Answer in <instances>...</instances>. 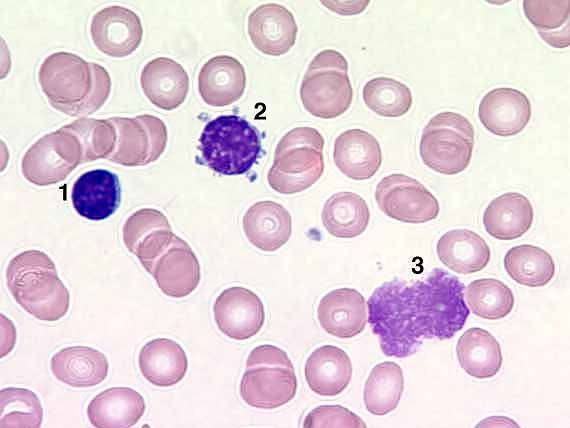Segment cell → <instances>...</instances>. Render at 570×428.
I'll use <instances>...</instances> for the list:
<instances>
[{"label": "cell", "mask_w": 570, "mask_h": 428, "mask_svg": "<svg viewBox=\"0 0 570 428\" xmlns=\"http://www.w3.org/2000/svg\"><path fill=\"white\" fill-rule=\"evenodd\" d=\"M465 285L442 268L423 279H393L378 286L367 301L368 323L389 357L406 358L425 339L447 340L469 317Z\"/></svg>", "instance_id": "6da1fadb"}, {"label": "cell", "mask_w": 570, "mask_h": 428, "mask_svg": "<svg viewBox=\"0 0 570 428\" xmlns=\"http://www.w3.org/2000/svg\"><path fill=\"white\" fill-rule=\"evenodd\" d=\"M38 80L50 105L70 116L96 112L111 89L110 75L103 66L64 51L45 58Z\"/></svg>", "instance_id": "7a4b0ae2"}, {"label": "cell", "mask_w": 570, "mask_h": 428, "mask_svg": "<svg viewBox=\"0 0 570 428\" xmlns=\"http://www.w3.org/2000/svg\"><path fill=\"white\" fill-rule=\"evenodd\" d=\"M6 284L15 301L39 320L57 321L68 312L69 291L42 251L27 250L13 257L6 268Z\"/></svg>", "instance_id": "3957f363"}, {"label": "cell", "mask_w": 570, "mask_h": 428, "mask_svg": "<svg viewBox=\"0 0 570 428\" xmlns=\"http://www.w3.org/2000/svg\"><path fill=\"white\" fill-rule=\"evenodd\" d=\"M203 162L221 175H242L257 162L261 151L259 131L237 115L210 120L199 138Z\"/></svg>", "instance_id": "277c9868"}, {"label": "cell", "mask_w": 570, "mask_h": 428, "mask_svg": "<svg viewBox=\"0 0 570 428\" xmlns=\"http://www.w3.org/2000/svg\"><path fill=\"white\" fill-rule=\"evenodd\" d=\"M324 138L312 127H296L278 142L267 180L281 194H294L315 184L324 172Z\"/></svg>", "instance_id": "5b68a950"}, {"label": "cell", "mask_w": 570, "mask_h": 428, "mask_svg": "<svg viewBox=\"0 0 570 428\" xmlns=\"http://www.w3.org/2000/svg\"><path fill=\"white\" fill-rule=\"evenodd\" d=\"M296 390L295 370L284 350L264 344L250 352L239 386L240 396L247 405L275 409L290 402Z\"/></svg>", "instance_id": "8992f818"}, {"label": "cell", "mask_w": 570, "mask_h": 428, "mask_svg": "<svg viewBox=\"0 0 570 428\" xmlns=\"http://www.w3.org/2000/svg\"><path fill=\"white\" fill-rule=\"evenodd\" d=\"M300 98L315 117L332 119L345 113L353 99L346 58L333 49L319 52L303 77Z\"/></svg>", "instance_id": "52a82bcc"}, {"label": "cell", "mask_w": 570, "mask_h": 428, "mask_svg": "<svg viewBox=\"0 0 570 428\" xmlns=\"http://www.w3.org/2000/svg\"><path fill=\"white\" fill-rule=\"evenodd\" d=\"M474 148V128L464 115L443 111L424 126L419 153L423 163L444 175H456L470 164Z\"/></svg>", "instance_id": "ba28073f"}, {"label": "cell", "mask_w": 570, "mask_h": 428, "mask_svg": "<svg viewBox=\"0 0 570 428\" xmlns=\"http://www.w3.org/2000/svg\"><path fill=\"white\" fill-rule=\"evenodd\" d=\"M82 159L80 140L65 125L41 137L26 151L21 170L29 182L46 186L63 181Z\"/></svg>", "instance_id": "9c48e42d"}, {"label": "cell", "mask_w": 570, "mask_h": 428, "mask_svg": "<svg viewBox=\"0 0 570 428\" xmlns=\"http://www.w3.org/2000/svg\"><path fill=\"white\" fill-rule=\"evenodd\" d=\"M109 120L116 131V142L108 160L123 166H144L156 161L164 152L167 129L158 117L143 114Z\"/></svg>", "instance_id": "30bf717a"}, {"label": "cell", "mask_w": 570, "mask_h": 428, "mask_svg": "<svg viewBox=\"0 0 570 428\" xmlns=\"http://www.w3.org/2000/svg\"><path fill=\"white\" fill-rule=\"evenodd\" d=\"M375 200L388 217L404 223H425L437 218V198L417 179L402 173L385 176L377 184Z\"/></svg>", "instance_id": "8fae6325"}, {"label": "cell", "mask_w": 570, "mask_h": 428, "mask_svg": "<svg viewBox=\"0 0 570 428\" xmlns=\"http://www.w3.org/2000/svg\"><path fill=\"white\" fill-rule=\"evenodd\" d=\"M218 329L234 340H246L256 335L265 321L264 306L259 296L241 286L223 290L213 305Z\"/></svg>", "instance_id": "7c38bea8"}, {"label": "cell", "mask_w": 570, "mask_h": 428, "mask_svg": "<svg viewBox=\"0 0 570 428\" xmlns=\"http://www.w3.org/2000/svg\"><path fill=\"white\" fill-rule=\"evenodd\" d=\"M90 34L99 51L110 57L122 58L138 48L142 41L143 28L134 11L111 5L93 15Z\"/></svg>", "instance_id": "4fadbf2b"}, {"label": "cell", "mask_w": 570, "mask_h": 428, "mask_svg": "<svg viewBox=\"0 0 570 428\" xmlns=\"http://www.w3.org/2000/svg\"><path fill=\"white\" fill-rule=\"evenodd\" d=\"M167 296L182 298L191 294L201 279L200 264L188 243L174 236L169 246L148 271Z\"/></svg>", "instance_id": "5bb4252c"}, {"label": "cell", "mask_w": 570, "mask_h": 428, "mask_svg": "<svg viewBox=\"0 0 570 428\" xmlns=\"http://www.w3.org/2000/svg\"><path fill=\"white\" fill-rule=\"evenodd\" d=\"M532 107L527 95L512 87L488 91L480 100L478 117L494 135L509 137L524 130L531 119Z\"/></svg>", "instance_id": "9a60e30c"}, {"label": "cell", "mask_w": 570, "mask_h": 428, "mask_svg": "<svg viewBox=\"0 0 570 428\" xmlns=\"http://www.w3.org/2000/svg\"><path fill=\"white\" fill-rule=\"evenodd\" d=\"M175 234L167 217L159 210L143 208L128 217L123 226V242L148 272Z\"/></svg>", "instance_id": "2e32d148"}, {"label": "cell", "mask_w": 570, "mask_h": 428, "mask_svg": "<svg viewBox=\"0 0 570 428\" xmlns=\"http://www.w3.org/2000/svg\"><path fill=\"white\" fill-rule=\"evenodd\" d=\"M71 202L81 217L93 221L109 218L121 203V185L117 174L106 169L83 173L73 184Z\"/></svg>", "instance_id": "e0dca14e"}, {"label": "cell", "mask_w": 570, "mask_h": 428, "mask_svg": "<svg viewBox=\"0 0 570 428\" xmlns=\"http://www.w3.org/2000/svg\"><path fill=\"white\" fill-rule=\"evenodd\" d=\"M247 29L255 48L271 56L287 53L294 46L298 32L293 14L277 3L254 9L248 17Z\"/></svg>", "instance_id": "ac0fdd59"}, {"label": "cell", "mask_w": 570, "mask_h": 428, "mask_svg": "<svg viewBox=\"0 0 570 428\" xmlns=\"http://www.w3.org/2000/svg\"><path fill=\"white\" fill-rule=\"evenodd\" d=\"M320 326L338 338L360 334L367 322L365 298L354 288H339L327 293L317 308Z\"/></svg>", "instance_id": "d6986e66"}, {"label": "cell", "mask_w": 570, "mask_h": 428, "mask_svg": "<svg viewBox=\"0 0 570 428\" xmlns=\"http://www.w3.org/2000/svg\"><path fill=\"white\" fill-rule=\"evenodd\" d=\"M245 87V69L239 60L229 55L212 57L198 74L199 94L210 106L222 107L236 102Z\"/></svg>", "instance_id": "ffe728a7"}, {"label": "cell", "mask_w": 570, "mask_h": 428, "mask_svg": "<svg viewBox=\"0 0 570 428\" xmlns=\"http://www.w3.org/2000/svg\"><path fill=\"white\" fill-rule=\"evenodd\" d=\"M140 84L153 105L171 111L185 101L189 91V76L175 60L157 57L143 67Z\"/></svg>", "instance_id": "44dd1931"}, {"label": "cell", "mask_w": 570, "mask_h": 428, "mask_svg": "<svg viewBox=\"0 0 570 428\" xmlns=\"http://www.w3.org/2000/svg\"><path fill=\"white\" fill-rule=\"evenodd\" d=\"M333 158L342 174L354 180H366L379 170L382 151L372 134L362 129H349L336 138Z\"/></svg>", "instance_id": "7402d4cb"}, {"label": "cell", "mask_w": 570, "mask_h": 428, "mask_svg": "<svg viewBox=\"0 0 570 428\" xmlns=\"http://www.w3.org/2000/svg\"><path fill=\"white\" fill-rule=\"evenodd\" d=\"M243 230L256 248L273 252L287 243L292 233V218L281 204L265 200L254 203L243 217Z\"/></svg>", "instance_id": "603a6c76"}, {"label": "cell", "mask_w": 570, "mask_h": 428, "mask_svg": "<svg viewBox=\"0 0 570 428\" xmlns=\"http://www.w3.org/2000/svg\"><path fill=\"white\" fill-rule=\"evenodd\" d=\"M50 369L60 382L76 388L93 387L108 375L109 363L99 350L70 346L59 350L50 360Z\"/></svg>", "instance_id": "cb8c5ba5"}, {"label": "cell", "mask_w": 570, "mask_h": 428, "mask_svg": "<svg viewBox=\"0 0 570 428\" xmlns=\"http://www.w3.org/2000/svg\"><path fill=\"white\" fill-rule=\"evenodd\" d=\"M142 395L130 387H112L97 394L88 404L87 416L97 428H128L143 416Z\"/></svg>", "instance_id": "d4e9b609"}, {"label": "cell", "mask_w": 570, "mask_h": 428, "mask_svg": "<svg viewBox=\"0 0 570 428\" xmlns=\"http://www.w3.org/2000/svg\"><path fill=\"white\" fill-rule=\"evenodd\" d=\"M305 379L309 388L320 396L332 397L347 388L352 378V363L348 354L333 345L315 349L308 357Z\"/></svg>", "instance_id": "484cf974"}, {"label": "cell", "mask_w": 570, "mask_h": 428, "mask_svg": "<svg viewBox=\"0 0 570 428\" xmlns=\"http://www.w3.org/2000/svg\"><path fill=\"white\" fill-rule=\"evenodd\" d=\"M138 364L143 377L158 387H170L181 382L188 369L184 349L169 338L147 342L139 352Z\"/></svg>", "instance_id": "4316f807"}, {"label": "cell", "mask_w": 570, "mask_h": 428, "mask_svg": "<svg viewBox=\"0 0 570 428\" xmlns=\"http://www.w3.org/2000/svg\"><path fill=\"white\" fill-rule=\"evenodd\" d=\"M533 219L534 210L530 200L518 192H508L494 198L483 214L486 232L499 240L521 237L531 228Z\"/></svg>", "instance_id": "83f0119b"}, {"label": "cell", "mask_w": 570, "mask_h": 428, "mask_svg": "<svg viewBox=\"0 0 570 428\" xmlns=\"http://www.w3.org/2000/svg\"><path fill=\"white\" fill-rule=\"evenodd\" d=\"M439 260L459 274L483 270L490 261V248L476 232L453 229L443 234L436 245Z\"/></svg>", "instance_id": "f1b7e54d"}, {"label": "cell", "mask_w": 570, "mask_h": 428, "mask_svg": "<svg viewBox=\"0 0 570 428\" xmlns=\"http://www.w3.org/2000/svg\"><path fill=\"white\" fill-rule=\"evenodd\" d=\"M456 354L467 374L478 379L495 376L502 366L499 342L487 330L473 327L458 339Z\"/></svg>", "instance_id": "f546056e"}, {"label": "cell", "mask_w": 570, "mask_h": 428, "mask_svg": "<svg viewBox=\"0 0 570 428\" xmlns=\"http://www.w3.org/2000/svg\"><path fill=\"white\" fill-rule=\"evenodd\" d=\"M321 217L325 229L332 236L354 238L366 230L370 220V211L366 201L360 195L342 191L327 199Z\"/></svg>", "instance_id": "4dcf8cb0"}, {"label": "cell", "mask_w": 570, "mask_h": 428, "mask_svg": "<svg viewBox=\"0 0 570 428\" xmlns=\"http://www.w3.org/2000/svg\"><path fill=\"white\" fill-rule=\"evenodd\" d=\"M504 268L515 282L528 287L545 286L555 274L552 256L541 247L530 244L509 249L504 257Z\"/></svg>", "instance_id": "1f68e13d"}, {"label": "cell", "mask_w": 570, "mask_h": 428, "mask_svg": "<svg viewBox=\"0 0 570 428\" xmlns=\"http://www.w3.org/2000/svg\"><path fill=\"white\" fill-rule=\"evenodd\" d=\"M403 390L402 368L392 361L379 363L373 367L365 382V407L371 414L386 415L397 408Z\"/></svg>", "instance_id": "d6a6232c"}, {"label": "cell", "mask_w": 570, "mask_h": 428, "mask_svg": "<svg viewBox=\"0 0 570 428\" xmlns=\"http://www.w3.org/2000/svg\"><path fill=\"white\" fill-rule=\"evenodd\" d=\"M466 300L473 314L488 320L505 318L515 302L509 286L495 278L472 281L467 287Z\"/></svg>", "instance_id": "836d02e7"}, {"label": "cell", "mask_w": 570, "mask_h": 428, "mask_svg": "<svg viewBox=\"0 0 570 428\" xmlns=\"http://www.w3.org/2000/svg\"><path fill=\"white\" fill-rule=\"evenodd\" d=\"M362 96L370 110L389 118L405 115L413 103L410 88L406 84L389 77L370 79L363 87Z\"/></svg>", "instance_id": "e575fe53"}, {"label": "cell", "mask_w": 570, "mask_h": 428, "mask_svg": "<svg viewBox=\"0 0 570 428\" xmlns=\"http://www.w3.org/2000/svg\"><path fill=\"white\" fill-rule=\"evenodd\" d=\"M42 420L43 408L33 391L19 387L1 389V428H38Z\"/></svg>", "instance_id": "d590c367"}, {"label": "cell", "mask_w": 570, "mask_h": 428, "mask_svg": "<svg viewBox=\"0 0 570 428\" xmlns=\"http://www.w3.org/2000/svg\"><path fill=\"white\" fill-rule=\"evenodd\" d=\"M67 127L78 137L82 145V163L111 155L115 148L116 131L109 119L81 118Z\"/></svg>", "instance_id": "8d00e7d4"}, {"label": "cell", "mask_w": 570, "mask_h": 428, "mask_svg": "<svg viewBox=\"0 0 570 428\" xmlns=\"http://www.w3.org/2000/svg\"><path fill=\"white\" fill-rule=\"evenodd\" d=\"M523 11L537 31H555L569 22L570 1H523Z\"/></svg>", "instance_id": "74e56055"}, {"label": "cell", "mask_w": 570, "mask_h": 428, "mask_svg": "<svg viewBox=\"0 0 570 428\" xmlns=\"http://www.w3.org/2000/svg\"><path fill=\"white\" fill-rule=\"evenodd\" d=\"M303 427L365 428L366 423L355 413L340 405H321L311 410L303 421Z\"/></svg>", "instance_id": "f35d334b"}, {"label": "cell", "mask_w": 570, "mask_h": 428, "mask_svg": "<svg viewBox=\"0 0 570 428\" xmlns=\"http://www.w3.org/2000/svg\"><path fill=\"white\" fill-rule=\"evenodd\" d=\"M569 26L570 23L568 22L562 28L555 31L537 32L548 45L561 49L569 46Z\"/></svg>", "instance_id": "ab89813d"}]
</instances>
